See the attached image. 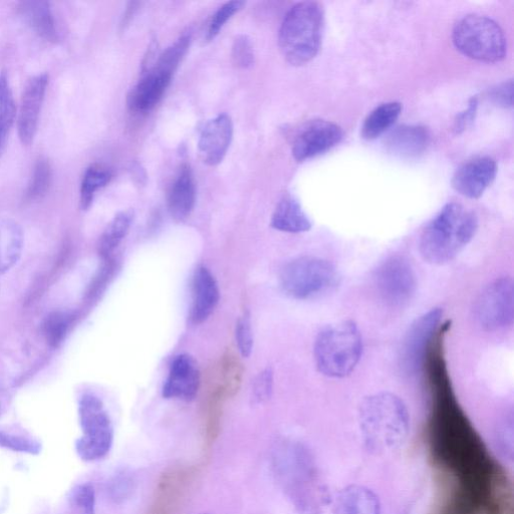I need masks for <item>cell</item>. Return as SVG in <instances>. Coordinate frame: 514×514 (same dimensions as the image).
Here are the masks:
<instances>
[{"mask_svg":"<svg viewBox=\"0 0 514 514\" xmlns=\"http://www.w3.org/2000/svg\"><path fill=\"white\" fill-rule=\"evenodd\" d=\"M276 479L295 507L304 514H321L329 496L318 481L315 460L302 443L285 440L273 450Z\"/></svg>","mask_w":514,"mask_h":514,"instance_id":"6da1fadb","label":"cell"},{"mask_svg":"<svg viewBox=\"0 0 514 514\" xmlns=\"http://www.w3.org/2000/svg\"><path fill=\"white\" fill-rule=\"evenodd\" d=\"M358 422L364 446L374 455L397 450L405 443L410 431L406 404L389 392L366 397L359 407Z\"/></svg>","mask_w":514,"mask_h":514,"instance_id":"7a4b0ae2","label":"cell"},{"mask_svg":"<svg viewBox=\"0 0 514 514\" xmlns=\"http://www.w3.org/2000/svg\"><path fill=\"white\" fill-rule=\"evenodd\" d=\"M478 230V218L460 204L445 205L424 229L420 253L427 263L446 265L471 242Z\"/></svg>","mask_w":514,"mask_h":514,"instance_id":"3957f363","label":"cell"},{"mask_svg":"<svg viewBox=\"0 0 514 514\" xmlns=\"http://www.w3.org/2000/svg\"><path fill=\"white\" fill-rule=\"evenodd\" d=\"M362 355V334L353 321L329 325L316 338V366L328 378L342 379L350 376L360 363Z\"/></svg>","mask_w":514,"mask_h":514,"instance_id":"277c9868","label":"cell"},{"mask_svg":"<svg viewBox=\"0 0 514 514\" xmlns=\"http://www.w3.org/2000/svg\"><path fill=\"white\" fill-rule=\"evenodd\" d=\"M324 32L321 6L305 2L292 8L282 24L279 45L285 59L293 66L310 63L319 53Z\"/></svg>","mask_w":514,"mask_h":514,"instance_id":"5b68a950","label":"cell"},{"mask_svg":"<svg viewBox=\"0 0 514 514\" xmlns=\"http://www.w3.org/2000/svg\"><path fill=\"white\" fill-rule=\"evenodd\" d=\"M453 43L464 56L484 63H497L506 56L507 45L500 27L492 20L471 15L453 30Z\"/></svg>","mask_w":514,"mask_h":514,"instance_id":"8992f818","label":"cell"},{"mask_svg":"<svg viewBox=\"0 0 514 514\" xmlns=\"http://www.w3.org/2000/svg\"><path fill=\"white\" fill-rule=\"evenodd\" d=\"M338 279V272L329 261L303 256L284 267L280 283L286 295L304 301L327 293L337 285Z\"/></svg>","mask_w":514,"mask_h":514,"instance_id":"52a82bcc","label":"cell"},{"mask_svg":"<svg viewBox=\"0 0 514 514\" xmlns=\"http://www.w3.org/2000/svg\"><path fill=\"white\" fill-rule=\"evenodd\" d=\"M79 416L83 436L76 442L78 455L85 461L106 457L113 445L114 430L103 402L94 395H84L79 403Z\"/></svg>","mask_w":514,"mask_h":514,"instance_id":"ba28073f","label":"cell"},{"mask_svg":"<svg viewBox=\"0 0 514 514\" xmlns=\"http://www.w3.org/2000/svg\"><path fill=\"white\" fill-rule=\"evenodd\" d=\"M475 318L489 332L505 329L514 319V285L510 278L497 279L477 299Z\"/></svg>","mask_w":514,"mask_h":514,"instance_id":"9c48e42d","label":"cell"},{"mask_svg":"<svg viewBox=\"0 0 514 514\" xmlns=\"http://www.w3.org/2000/svg\"><path fill=\"white\" fill-rule=\"evenodd\" d=\"M374 278L380 298L392 307L407 305L415 295L416 276L405 257H389L379 266Z\"/></svg>","mask_w":514,"mask_h":514,"instance_id":"30bf717a","label":"cell"},{"mask_svg":"<svg viewBox=\"0 0 514 514\" xmlns=\"http://www.w3.org/2000/svg\"><path fill=\"white\" fill-rule=\"evenodd\" d=\"M442 317L443 310L434 308L417 318L408 329L400 351V366L405 375L413 377L420 372Z\"/></svg>","mask_w":514,"mask_h":514,"instance_id":"8fae6325","label":"cell"},{"mask_svg":"<svg viewBox=\"0 0 514 514\" xmlns=\"http://www.w3.org/2000/svg\"><path fill=\"white\" fill-rule=\"evenodd\" d=\"M49 83V75L41 73L32 77L24 89L17 117L19 137L24 145H31L36 138Z\"/></svg>","mask_w":514,"mask_h":514,"instance_id":"7c38bea8","label":"cell"},{"mask_svg":"<svg viewBox=\"0 0 514 514\" xmlns=\"http://www.w3.org/2000/svg\"><path fill=\"white\" fill-rule=\"evenodd\" d=\"M342 129L328 121L316 120L305 124L293 143V155L299 162L326 153L343 139Z\"/></svg>","mask_w":514,"mask_h":514,"instance_id":"4fadbf2b","label":"cell"},{"mask_svg":"<svg viewBox=\"0 0 514 514\" xmlns=\"http://www.w3.org/2000/svg\"><path fill=\"white\" fill-rule=\"evenodd\" d=\"M321 514H382L377 494L366 486L350 485L329 494Z\"/></svg>","mask_w":514,"mask_h":514,"instance_id":"5bb4252c","label":"cell"},{"mask_svg":"<svg viewBox=\"0 0 514 514\" xmlns=\"http://www.w3.org/2000/svg\"><path fill=\"white\" fill-rule=\"evenodd\" d=\"M497 174V165L489 157H479L460 166L452 178L453 188L461 195L479 198Z\"/></svg>","mask_w":514,"mask_h":514,"instance_id":"9a60e30c","label":"cell"},{"mask_svg":"<svg viewBox=\"0 0 514 514\" xmlns=\"http://www.w3.org/2000/svg\"><path fill=\"white\" fill-rule=\"evenodd\" d=\"M200 373L195 360L189 355L177 356L163 386V397L184 401L193 400L199 390Z\"/></svg>","mask_w":514,"mask_h":514,"instance_id":"2e32d148","label":"cell"},{"mask_svg":"<svg viewBox=\"0 0 514 514\" xmlns=\"http://www.w3.org/2000/svg\"><path fill=\"white\" fill-rule=\"evenodd\" d=\"M233 137V124L227 114H220L203 128L198 148L203 161L215 166L224 159Z\"/></svg>","mask_w":514,"mask_h":514,"instance_id":"e0dca14e","label":"cell"},{"mask_svg":"<svg viewBox=\"0 0 514 514\" xmlns=\"http://www.w3.org/2000/svg\"><path fill=\"white\" fill-rule=\"evenodd\" d=\"M220 294L217 282L210 271L199 267L192 280V304L190 320L193 324H202L214 312Z\"/></svg>","mask_w":514,"mask_h":514,"instance_id":"ac0fdd59","label":"cell"},{"mask_svg":"<svg viewBox=\"0 0 514 514\" xmlns=\"http://www.w3.org/2000/svg\"><path fill=\"white\" fill-rule=\"evenodd\" d=\"M172 76L156 68H150L143 73V77L128 96L130 109L142 113L153 109L165 94Z\"/></svg>","mask_w":514,"mask_h":514,"instance_id":"d6986e66","label":"cell"},{"mask_svg":"<svg viewBox=\"0 0 514 514\" xmlns=\"http://www.w3.org/2000/svg\"><path fill=\"white\" fill-rule=\"evenodd\" d=\"M23 22L39 38L48 43H57L60 32L51 3L47 0H26L18 8Z\"/></svg>","mask_w":514,"mask_h":514,"instance_id":"ffe728a7","label":"cell"},{"mask_svg":"<svg viewBox=\"0 0 514 514\" xmlns=\"http://www.w3.org/2000/svg\"><path fill=\"white\" fill-rule=\"evenodd\" d=\"M431 141L428 130L421 126H401L386 139L387 150L397 157L413 159L421 156Z\"/></svg>","mask_w":514,"mask_h":514,"instance_id":"44dd1931","label":"cell"},{"mask_svg":"<svg viewBox=\"0 0 514 514\" xmlns=\"http://www.w3.org/2000/svg\"><path fill=\"white\" fill-rule=\"evenodd\" d=\"M196 202V185L189 166H182L168 195V208L171 216L185 220L192 212Z\"/></svg>","mask_w":514,"mask_h":514,"instance_id":"7402d4cb","label":"cell"},{"mask_svg":"<svg viewBox=\"0 0 514 514\" xmlns=\"http://www.w3.org/2000/svg\"><path fill=\"white\" fill-rule=\"evenodd\" d=\"M24 242V230L18 221L0 219V274L9 272L18 264Z\"/></svg>","mask_w":514,"mask_h":514,"instance_id":"603a6c76","label":"cell"},{"mask_svg":"<svg viewBox=\"0 0 514 514\" xmlns=\"http://www.w3.org/2000/svg\"><path fill=\"white\" fill-rule=\"evenodd\" d=\"M271 223L275 229L288 233L307 232L312 228V222L301 204L290 195L280 201Z\"/></svg>","mask_w":514,"mask_h":514,"instance_id":"cb8c5ba5","label":"cell"},{"mask_svg":"<svg viewBox=\"0 0 514 514\" xmlns=\"http://www.w3.org/2000/svg\"><path fill=\"white\" fill-rule=\"evenodd\" d=\"M18 117V106L7 71L0 72V158L6 152L13 127Z\"/></svg>","mask_w":514,"mask_h":514,"instance_id":"d4e9b609","label":"cell"},{"mask_svg":"<svg viewBox=\"0 0 514 514\" xmlns=\"http://www.w3.org/2000/svg\"><path fill=\"white\" fill-rule=\"evenodd\" d=\"M402 112L400 103L382 104L372 111L362 126V136L374 140L387 132L397 121Z\"/></svg>","mask_w":514,"mask_h":514,"instance_id":"484cf974","label":"cell"},{"mask_svg":"<svg viewBox=\"0 0 514 514\" xmlns=\"http://www.w3.org/2000/svg\"><path fill=\"white\" fill-rule=\"evenodd\" d=\"M132 221V212L124 211L118 213L107 225L99 243V252L104 261L111 259L112 253L127 236Z\"/></svg>","mask_w":514,"mask_h":514,"instance_id":"4316f807","label":"cell"},{"mask_svg":"<svg viewBox=\"0 0 514 514\" xmlns=\"http://www.w3.org/2000/svg\"><path fill=\"white\" fill-rule=\"evenodd\" d=\"M112 177L111 169L103 164H92L86 169L80 187V206L83 210H88L92 206L97 192L104 188Z\"/></svg>","mask_w":514,"mask_h":514,"instance_id":"83f0119b","label":"cell"},{"mask_svg":"<svg viewBox=\"0 0 514 514\" xmlns=\"http://www.w3.org/2000/svg\"><path fill=\"white\" fill-rule=\"evenodd\" d=\"M53 178V169L50 161L40 157L34 166L31 180L28 184L26 197L34 201L44 197L50 189Z\"/></svg>","mask_w":514,"mask_h":514,"instance_id":"f1b7e54d","label":"cell"},{"mask_svg":"<svg viewBox=\"0 0 514 514\" xmlns=\"http://www.w3.org/2000/svg\"><path fill=\"white\" fill-rule=\"evenodd\" d=\"M191 43V37L184 35L180 37L173 45L167 48L161 55L158 56L154 66L160 71L174 74L180 62L186 55Z\"/></svg>","mask_w":514,"mask_h":514,"instance_id":"f546056e","label":"cell"},{"mask_svg":"<svg viewBox=\"0 0 514 514\" xmlns=\"http://www.w3.org/2000/svg\"><path fill=\"white\" fill-rule=\"evenodd\" d=\"M72 323V316L66 312H54L44 323V335L52 348H58L65 340Z\"/></svg>","mask_w":514,"mask_h":514,"instance_id":"4dcf8cb0","label":"cell"},{"mask_svg":"<svg viewBox=\"0 0 514 514\" xmlns=\"http://www.w3.org/2000/svg\"><path fill=\"white\" fill-rule=\"evenodd\" d=\"M495 447L500 456L511 461L513 459V415H505L498 423L495 430Z\"/></svg>","mask_w":514,"mask_h":514,"instance_id":"1f68e13d","label":"cell"},{"mask_svg":"<svg viewBox=\"0 0 514 514\" xmlns=\"http://www.w3.org/2000/svg\"><path fill=\"white\" fill-rule=\"evenodd\" d=\"M244 6L243 2H238V0H234V2H229L220 7L215 14L212 16L208 28L205 34L206 42L213 41L225 24L236 14L238 13Z\"/></svg>","mask_w":514,"mask_h":514,"instance_id":"d6a6232c","label":"cell"},{"mask_svg":"<svg viewBox=\"0 0 514 514\" xmlns=\"http://www.w3.org/2000/svg\"><path fill=\"white\" fill-rule=\"evenodd\" d=\"M135 478L128 471L116 473L108 484L110 498L116 503H122L129 499L135 490Z\"/></svg>","mask_w":514,"mask_h":514,"instance_id":"836d02e7","label":"cell"},{"mask_svg":"<svg viewBox=\"0 0 514 514\" xmlns=\"http://www.w3.org/2000/svg\"><path fill=\"white\" fill-rule=\"evenodd\" d=\"M71 504L79 514H95L96 492L91 483L77 485L70 494Z\"/></svg>","mask_w":514,"mask_h":514,"instance_id":"e575fe53","label":"cell"},{"mask_svg":"<svg viewBox=\"0 0 514 514\" xmlns=\"http://www.w3.org/2000/svg\"><path fill=\"white\" fill-rule=\"evenodd\" d=\"M0 447L32 455L40 454L42 451V445L38 441L2 430H0Z\"/></svg>","mask_w":514,"mask_h":514,"instance_id":"d590c367","label":"cell"},{"mask_svg":"<svg viewBox=\"0 0 514 514\" xmlns=\"http://www.w3.org/2000/svg\"><path fill=\"white\" fill-rule=\"evenodd\" d=\"M235 339L238 350L243 357H249L253 349V333L248 314L240 317L236 324Z\"/></svg>","mask_w":514,"mask_h":514,"instance_id":"8d00e7d4","label":"cell"},{"mask_svg":"<svg viewBox=\"0 0 514 514\" xmlns=\"http://www.w3.org/2000/svg\"><path fill=\"white\" fill-rule=\"evenodd\" d=\"M232 60L236 67L247 69L254 63V52L250 40L246 36H238L232 47Z\"/></svg>","mask_w":514,"mask_h":514,"instance_id":"74e56055","label":"cell"},{"mask_svg":"<svg viewBox=\"0 0 514 514\" xmlns=\"http://www.w3.org/2000/svg\"><path fill=\"white\" fill-rule=\"evenodd\" d=\"M274 388V374L267 369L256 377L253 384V397L257 403H264L271 399Z\"/></svg>","mask_w":514,"mask_h":514,"instance_id":"f35d334b","label":"cell"},{"mask_svg":"<svg viewBox=\"0 0 514 514\" xmlns=\"http://www.w3.org/2000/svg\"><path fill=\"white\" fill-rule=\"evenodd\" d=\"M489 98L499 107L511 108L513 105V82L508 81L497 85L490 91Z\"/></svg>","mask_w":514,"mask_h":514,"instance_id":"ab89813d","label":"cell"},{"mask_svg":"<svg viewBox=\"0 0 514 514\" xmlns=\"http://www.w3.org/2000/svg\"><path fill=\"white\" fill-rule=\"evenodd\" d=\"M478 108V99L473 97L469 101L468 108L457 115L454 123V130L456 133H462L465 131L473 122Z\"/></svg>","mask_w":514,"mask_h":514,"instance_id":"60d3db41","label":"cell"},{"mask_svg":"<svg viewBox=\"0 0 514 514\" xmlns=\"http://www.w3.org/2000/svg\"><path fill=\"white\" fill-rule=\"evenodd\" d=\"M239 376L240 372L238 370V365L231 359H229L227 366H226V377H227V384L229 386H237L239 382Z\"/></svg>","mask_w":514,"mask_h":514,"instance_id":"b9f144b4","label":"cell"},{"mask_svg":"<svg viewBox=\"0 0 514 514\" xmlns=\"http://www.w3.org/2000/svg\"><path fill=\"white\" fill-rule=\"evenodd\" d=\"M198 514H209V513H198Z\"/></svg>","mask_w":514,"mask_h":514,"instance_id":"7bdbcfd3","label":"cell"}]
</instances>
